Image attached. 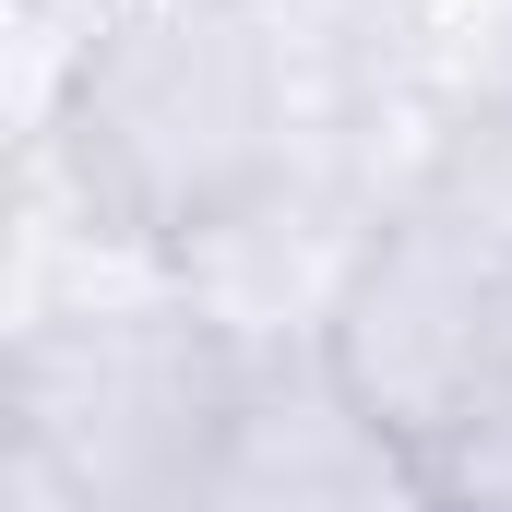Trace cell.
I'll return each mask as SVG.
<instances>
[{
	"mask_svg": "<svg viewBox=\"0 0 512 512\" xmlns=\"http://www.w3.org/2000/svg\"><path fill=\"white\" fill-rule=\"evenodd\" d=\"M191 512H453V489H441V465L382 405L310 346V358H251Z\"/></svg>",
	"mask_w": 512,
	"mask_h": 512,
	"instance_id": "4",
	"label": "cell"
},
{
	"mask_svg": "<svg viewBox=\"0 0 512 512\" xmlns=\"http://www.w3.org/2000/svg\"><path fill=\"white\" fill-rule=\"evenodd\" d=\"M0 512H108V501H96L84 477H60L48 453H24V441H12V453H0Z\"/></svg>",
	"mask_w": 512,
	"mask_h": 512,
	"instance_id": "8",
	"label": "cell"
},
{
	"mask_svg": "<svg viewBox=\"0 0 512 512\" xmlns=\"http://www.w3.org/2000/svg\"><path fill=\"white\" fill-rule=\"evenodd\" d=\"M36 143L179 262L251 191L322 155V72L274 0H108L72 108Z\"/></svg>",
	"mask_w": 512,
	"mask_h": 512,
	"instance_id": "1",
	"label": "cell"
},
{
	"mask_svg": "<svg viewBox=\"0 0 512 512\" xmlns=\"http://www.w3.org/2000/svg\"><path fill=\"white\" fill-rule=\"evenodd\" d=\"M405 215H453V227H477V239H501V251H512V108H501V120H477V131H453Z\"/></svg>",
	"mask_w": 512,
	"mask_h": 512,
	"instance_id": "6",
	"label": "cell"
},
{
	"mask_svg": "<svg viewBox=\"0 0 512 512\" xmlns=\"http://www.w3.org/2000/svg\"><path fill=\"white\" fill-rule=\"evenodd\" d=\"M322 358L441 465L512 393V251L453 215H393L334 310Z\"/></svg>",
	"mask_w": 512,
	"mask_h": 512,
	"instance_id": "3",
	"label": "cell"
},
{
	"mask_svg": "<svg viewBox=\"0 0 512 512\" xmlns=\"http://www.w3.org/2000/svg\"><path fill=\"white\" fill-rule=\"evenodd\" d=\"M382 227H393L382 191L358 167L310 155V167H286L274 191H251L227 227H203L179 251V298L239 358H310V346H334V310H346V286H358Z\"/></svg>",
	"mask_w": 512,
	"mask_h": 512,
	"instance_id": "5",
	"label": "cell"
},
{
	"mask_svg": "<svg viewBox=\"0 0 512 512\" xmlns=\"http://www.w3.org/2000/svg\"><path fill=\"white\" fill-rule=\"evenodd\" d=\"M441 489H453V512H512V393L441 453Z\"/></svg>",
	"mask_w": 512,
	"mask_h": 512,
	"instance_id": "7",
	"label": "cell"
},
{
	"mask_svg": "<svg viewBox=\"0 0 512 512\" xmlns=\"http://www.w3.org/2000/svg\"><path fill=\"white\" fill-rule=\"evenodd\" d=\"M251 358L179 298H108L60 322H12V441L84 477L108 512H191L227 441Z\"/></svg>",
	"mask_w": 512,
	"mask_h": 512,
	"instance_id": "2",
	"label": "cell"
}]
</instances>
